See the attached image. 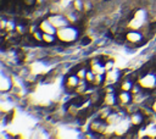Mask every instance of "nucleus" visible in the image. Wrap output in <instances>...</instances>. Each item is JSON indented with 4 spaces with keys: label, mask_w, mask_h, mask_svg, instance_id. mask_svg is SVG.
Here are the masks:
<instances>
[{
    "label": "nucleus",
    "mask_w": 156,
    "mask_h": 139,
    "mask_svg": "<svg viewBox=\"0 0 156 139\" xmlns=\"http://www.w3.org/2000/svg\"><path fill=\"white\" fill-rule=\"evenodd\" d=\"M56 37L62 40V41H66V43H71L73 40L77 39L78 37V30L71 26H67V27H63V28H60L56 30Z\"/></svg>",
    "instance_id": "f257e3e1"
},
{
    "label": "nucleus",
    "mask_w": 156,
    "mask_h": 139,
    "mask_svg": "<svg viewBox=\"0 0 156 139\" xmlns=\"http://www.w3.org/2000/svg\"><path fill=\"white\" fill-rule=\"evenodd\" d=\"M138 83L144 89H154L156 88V74L152 72H146L144 76L139 78Z\"/></svg>",
    "instance_id": "f03ea898"
},
{
    "label": "nucleus",
    "mask_w": 156,
    "mask_h": 139,
    "mask_svg": "<svg viewBox=\"0 0 156 139\" xmlns=\"http://www.w3.org/2000/svg\"><path fill=\"white\" fill-rule=\"evenodd\" d=\"M145 16H146V12H145L144 10L136 11V13L134 15L133 20H132L130 23H129V27H130L132 29H138V30H139V29L145 24Z\"/></svg>",
    "instance_id": "7ed1b4c3"
},
{
    "label": "nucleus",
    "mask_w": 156,
    "mask_h": 139,
    "mask_svg": "<svg viewBox=\"0 0 156 139\" xmlns=\"http://www.w3.org/2000/svg\"><path fill=\"white\" fill-rule=\"evenodd\" d=\"M48 20L52 23V26L56 29H60V28H63V27H67L68 26V18H66L65 16H61V15L50 16Z\"/></svg>",
    "instance_id": "20e7f679"
},
{
    "label": "nucleus",
    "mask_w": 156,
    "mask_h": 139,
    "mask_svg": "<svg viewBox=\"0 0 156 139\" xmlns=\"http://www.w3.org/2000/svg\"><path fill=\"white\" fill-rule=\"evenodd\" d=\"M126 39L132 44L140 43L143 40V33L140 30H138V29H132V30L126 33Z\"/></svg>",
    "instance_id": "39448f33"
},
{
    "label": "nucleus",
    "mask_w": 156,
    "mask_h": 139,
    "mask_svg": "<svg viewBox=\"0 0 156 139\" xmlns=\"http://www.w3.org/2000/svg\"><path fill=\"white\" fill-rule=\"evenodd\" d=\"M39 29L43 33H49V34H56V28L52 26V23L49 20H44L39 24Z\"/></svg>",
    "instance_id": "423d86ee"
},
{
    "label": "nucleus",
    "mask_w": 156,
    "mask_h": 139,
    "mask_svg": "<svg viewBox=\"0 0 156 139\" xmlns=\"http://www.w3.org/2000/svg\"><path fill=\"white\" fill-rule=\"evenodd\" d=\"M117 99H118V101H119L121 105H128V104L130 102V100H132V94H130L129 91L122 90V91L118 94Z\"/></svg>",
    "instance_id": "0eeeda50"
},
{
    "label": "nucleus",
    "mask_w": 156,
    "mask_h": 139,
    "mask_svg": "<svg viewBox=\"0 0 156 139\" xmlns=\"http://www.w3.org/2000/svg\"><path fill=\"white\" fill-rule=\"evenodd\" d=\"M79 78L77 77V74H72V76H69L68 78H67V85L69 87V88H76L78 84H79Z\"/></svg>",
    "instance_id": "6e6552de"
},
{
    "label": "nucleus",
    "mask_w": 156,
    "mask_h": 139,
    "mask_svg": "<svg viewBox=\"0 0 156 139\" xmlns=\"http://www.w3.org/2000/svg\"><path fill=\"white\" fill-rule=\"evenodd\" d=\"M130 123L133 126H139L140 123H143V116L139 113V112H134L132 116H130Z\"/></svg>",
    "instance_id": "1a4fd4ad"
},
{
    "label": "nucleus",
    "mask_w": 156,
    "mask_h": 139,
    "mask_svg": "<svg viewBox=\"0 0 156 139\" xmlns=\"http://www.w3.org/2000/svg\"><path fill=\"white\" fill-rule=\"evenodd\" d=\"M10 87H11V80H10L7 77L2 76V77H1V85H0V89H1L2 91H6V90L10 89Z\"/></svg>",
    "instance_id": "9d476101"
},
{
    "label": "nucleus",
    "mask_w": 156,
    "mask_h": 139,
    "mask_svg": "<svg viewBox=\"0 0 156 139\" xmlns=\"http://www.w3.org/2000/svg\"><path fill=\"white\" fill-rule=\"evenodd\" d=\"M133 82L130 80V79H124V80H122V83H121V89L122 90H124V91H130L132 90V88H133Z\"/></svg>",
    "instance_id": "9b49d317"
},
{
    "label": "nucleus",
    "mask_w": 156,
    "mask_h": 139,
    "mask_svg": "<svg viewBox=\"0 0 156 139\" xmlns=\"http://www.w3.org/2000/svg\"><path fill=\"white\" fill-rule=\"evenodd\" d=\"M102 128H104V123H102L101 121H94V122H91V124H90V130H93V132H95V133L100 132Z\"/></svg>",
    "instance_id": "f8f14e48"
},
{
    "label": "nucleus",
    "mask_w": 156,
    "mask_h": 139,
    "mask_svg": "<svg viewBox=\"0 0 156 139\" xmlns=\"http://www.w3.org/2000/svg\"><path fill=\"white\" fill-rule=\"evenodd\" d=\"M56 34H49V33H43V41L46 44H52L55 41V39L57 37H55Z\"/></svg>",
    "instance_id": "ddd939ff"
},
{
    "label": "nucleus",
    "mask_w": 156,
    "mask_h": 139,
    "mask_svg": "<svg viewBox=\"0 0 156 139\" xmlns=\"http://www.w3.org/2000/svg\"><path fill=\"white\" fill-rule=\"evenodd\" d=\"M91 71H93L95 74H100V73H104L105 67H104V65H100V63L98 62V63L91 65Z\"/></svg>",
    "instance_id": "4468645a"
},
{
    "label": "nucleus",
    "mask_w": 156,
    "mask_h": 139,
    "mask_svg": "<svg viewBox=\"0 0 156 139\" xmlns=\"http://www.w3.org/2000/svg\"><path fill=\"white\" fill-rule=\"evenodd\" d=\"M116 102V95L113 93H107L105 96V104L106 105H113Z\"/></svg>",
    "instance_id": "2eb2a0df"
},
{
    "label": "nucleus",
    "mask_w": 156,
    "mask_h": 139,
    "mask_svg": "<svg viewBox=\"0 0 156 139\" xmlns=\"http://www.w3.org/2000/svg\"><path fill=\"white\" fill-rule=\"evenodd\" d=\"M85 89H87V84L83 80H79V84L76 87V93L77 94H82V93L85 91Z\"/></svg>",
    "instance_id": "dca6fc26"
},
{
    "label": "nucleus",
    "mask_w": 156,
    "mask_h": 139,
    "mask_svg": "<svg viewBox=\"0 0 156 139\" xmlns=\"http://www.w3.org/2000/svg\"><path fill=\"white\" fill-rule=\"evenodd\" d=\"M33 39L37 40V41H43V32L39 29V30H34L33 32Z\"/></svg>",
    "instance_id": "f3484780"
},
{
    "label": "nucleus",
    "mask_w": 156,
    "mask_h": 139,
    "mask_svg": "<svg viewBox=\"0 0 156 139\" xmlns=\"http://www.w3.org/2000/svg\"><path fill=\"white\" fill-rule=\"evenodd\" d=\"M94 78H95V73H94L93 71H87L85 80H87L88 83H91V84H93V82H94Z\"/></svg>",
    "instance_id": "a211bd4d"
},
{
    "label": "nucleus",
    "mask_w": 156,
    "mask_h": 139,
    "mask_svg": "<svg viewBox=\"0 0 156 139\" xmlns=\"http://www.w3.org/2000/svg\"><path fill=\"white\" fill-rule=\"evenodd\" d=\"M77 77L80 79V80H83V79H85V76H87V70L85 68H79L78 71H77Z\"/></svg>",
    "instance_id": "6ab92c4d"
},
{
    "label": "nucleus",
    "mask_w": 156,
    "mask_h": 139,
    "mask_svg": "<svg viewBox=\"0 0 156 139\" xmlns=\"http://www.w3.org/2000/svg\"><path fill=\"white\" fill-rule=\"evenodd\" d=\"M102 80H104V73H100V74H95V78H94V82H93V84H95V85H99V84H101V83H102Z\"/></svg>",
    "instance_id": "aec40b11"
},
{
    "label": "nucleus",
    "mask_w": 156,
    "mask_h": 139,
    "mask_svg": "<svg viewBox=\"0 0 156 139\" xmlns=\"http://www.w3.org/2000/svg\"><path fill=\"white\" fill-rule=\"evenodd\" d=\"M73 5H74V10L76 11H80L82 9H83V2H82V0H74V2H73Z\"/></svg>",
    "instance_id": "412c9836"
},
{
    "label": "nucleus",
    "mask_w": 156,
    "mask_h": 139,
    "mask_svg": "<svg viewBox=\"0 0 156 139\" xmlns=\"http://www.w3.org/2000/svg\"><path fill=\"white\" fill-rule=\"evenodd\" d=\"M104 67H105V71H112V68H113V61H106L105 63H104Z\"/></svg>",
    "instance_id": "4be33fe9"
},
{
    "label": "nucleus",
    "mask_w": 156,
    "mask_h": 139,
    "mask_svg": "<svg viewBox=\"0 0 156 139\" xmlns=\"http://www.w3.org/2000/svg\"><path fill=\"white\" fill-rule=\"evenodd\" d=\"M6 26H7V27H6V28H7V30H12V29L15 28L12 22H7V23H6Z\"/></svg>",
    "instance_id": "5701e85b"
},
{
    "label": "nucleus",
    "mask_w": 156,
    "mask_h": 139,
    "mask_svg": "<svg viewBox=\"0 0 156 139\" xmlns=\"http://www.w3.org/2000/svg\"><path fill=\"white\" fill-rule=\"evenodd\" d=\"M151 109H152L154 112H156V100L152 101V104H151Z\"/></svg>",
    "instance_id": "b1692460"
},
{
    "label": "nucleus",
    "mask_w": 156,
    "mask_h": 139,
    "mask_svg": "<svg viewBox=\"0 0 156 139\" xmlns=\"http://www.w3.org/2000/svg\"><path fill=\"white\" fill-rule=\"evenodd\" d=\"M34 1H35V0H24V4L29 6V5H32V4L34 2Z\"/></svg>",
    "instance_id": "393cba45"
}]
</instances>
